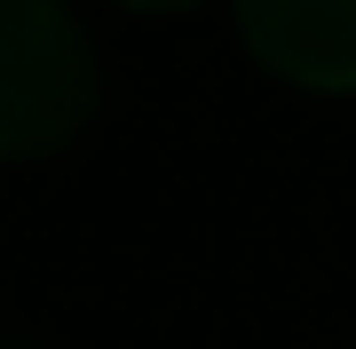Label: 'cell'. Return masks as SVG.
Listing matches in <instances>:
<instances>
[{
  "label": "cell",
  "mask_w": 356,
  "mask_h": 349,
  "mask_svg": "<svg viewBox=\"0 0 356 349\" xmlns=\"http://www.w3.org/2000/svg\"><path fill=\"white\" fill-rule=\"evenodd\" d=\"M127 8H191V0H127Z\"/></svg>",
  "instance_id": "3"
},
{
  "label": "cell",
  "mask_w": 356,
  "mask_h": 349,
  "mask_svg": "<svg viewBox=\"0 0 356 349\" xmlns=\"http://www.w3.org/2000/svg\"><path fill=\"white\" fill-rule=\"evenodd\" d=\"M238 32L293 88L356 95V0H238Z\"/></svg>",
  "instance_id": "2"
},
{
  "label": "cell",
  "mask_w": 356,
  "mask_h": 349,
  "mask_svg": "<svg viewBox=\"0 0 356 349\" xmlns=\"http://www.w3.org/2000/svg\"><path fill=\"white\" fill-rule=\"evenodd\" d=\"M95 111V56L64 0H8L0 8V151L48 159Z\"/></svg>",
  "instance_id": "1"
}]
</instances>
